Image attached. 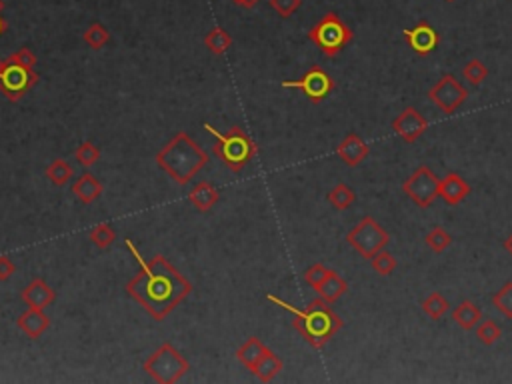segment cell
<instances>
[{"label": "cell", "mask_w": 512, "mask_h": 384, "mask_svg": "<svg viewBox=\"0 0 512 384\" xmlns=\"http://www.w3.org/2000/svg\"><path fill=\"white\" fill-rule=\"evenodd\" d=\"M126 248L141 266V271L126 283V293L156 323H162L186 296H191L192 283L162 254L144 261L131 238H126Z\"/></svg>", "instance_id": "6da1fadb"}, {"label": "cell", "mask_w": 512, "mask_h": 384, "mask_svg": "<svg viewBox=\"0 0 512 384\" xmlns=\"http://www.w3.org/2000/svg\"><path fill=\"white\" fill-rule=\"evenodd\" d=\"M266 300L281 306L286 313H291L294 316L292 326L301 333L302 338L311 344L314 350H322L332 336L344 326L341 316L334 313L331 304L322 300V298L312 300L306 308H296V306H292L291 303L282 300L274 294H266Z\"/></svg>", "instance_id": "7a4b0ae2"}, {"label": "cell", "mask_w": 512, "mask_h": 384, "mask_svg": "<svg viewBox=\"0 0 512 384\" xmlns=\"http://www.w3.org/2000/svg\"><path fill=\"white\" fill-rule=\"evenodd\" d=\"M156 164L176 184L184 186L209 164V154L189 132L181 131L156 152Z\"/></svg>", "instance_id": "3957f363"}, {"label": "cell", "mask_w": 512, "mask_h": 384, "mask_svg": "<svg viewBox=\"0 0 512 384\" xmlns=\"http://www.w3.org/2000/svg\"><path fill=\"white\" fill-rule=\"evenodd\" d=\"M204 131L214 136L212 154L219 156L226 168L232 172H241L249 162L256 156V144L241 126H232L229 132H219L212 124H204Z\"/></svg>", "instance_id": "277c9868"}, {"label": "cell", "mask_w": 512, "mask_h": 384, "mask_svg": "<svg viewBox=\"0 0 512 384\" xmlns=\"http://www.w3.org/2000/svg\"><path fill=\"white\" fill-rule=\"evenodd\" d=\"M144 373L161 384H174L191 370V363L182 356L176 346L162 343L142 364Z\"/></svg>", "instance_id": "5b68a950"}, {"label": "cell", "mask_w": 512, "mask_h": 384, "mask_svg": "<svg viewBox=\"0 0 512 384\" xmlns=\"http://www.w3.org/2000/svg\"><path fill=\"white\" fill-rule=\"evenodd\" d=\"M352 36H354L352 29L336 12L324 14L308 31V41L316 44L322 54L328 59H334L352 41Z\"/></svg>", "instance_id": "8992f818"}, {"label": "cell", "mask_w": 512, "mask_h": 384, "mask_svg": "<svg viewBox=\"0 0 512 384\" xmlns=\"http://www.w3.org/2000/svg\"><path fill=\"white\" fill-rule=\"evenodd\" d=\"M346 243L351 244L362 258L371 261L374 254L391 243V236L372 216H364L361 223L346 234Z\"/></svg>", "instance_id": "52a82bcc"}, {"label": "cell", "mask_w": 512, "mask_h": 384, "mask_svg": "<svg viewBox=\"0 0 512 384\" xmlns=\"http://www.w3.org/2000/svg\"><path fill=\"white\" fill-rule=\"evenodd\" d=\"M438 186H441V178L428 166L421 164L406 181L402 182V192L416 206L428 208L438 198Z\"/></svg>", "instance_id": "ba28073f"}, {"label": "cell", "mask_w": 512, "mask_h": 384, "mask_svg": "<svg viewBox=\"0 0 512 384\" xmlns=\"http://www.w3.org/2000/svg\"><path fill=\"white\" fill-rule=\"evenodd\" d=\"M39 82L34 69L16 66L6 61H0V92L11 102H19L32 86Z\"/></svg>", "instance_id": "9c48e42d"}, {"label": "cell", "mask_w": 512, "mask_h": 384, "mask_svg": "<svg viewBox=\"0 0 512 384\" xmlns=\"http://www.w3.org/2000/svg\"><path fill=\"white\" fill-rule=\"evenodd\" d=\"M282 89H296L301 91L312 104L322 102L332 91H334V81L328 72L321 66H312L304 72V76L298 81H284L281 82Z\"/></svg>", "instance_id": "30bf717a"}, {"label": "cell", "mask_w": 512, "mask_h": 384, "mask_svg": "<svg viewBox=\"0 0 512 384\" xmlns=\"http://www.w3.org/2000/svg\"><path fill=\"white\" fill-rule=\"evenodd\" d=\"M428 98L436 104V108L442 114H454L466 102L468 91L462 86L454 74H444L428 91Z\"/></svg>", "instance_id": "8fae6325"}, {"label": "cell", "mask_w": 512, "mask_h": 384, "mask_svg": "<svg viewBox=\"0 0 512 384\" xmlns=\"http://www.w3.org/2000/svg\"><path fill=\"white\" fill-rule=\"evenodd\" d=\"M392 131L394 134L404 141L406 144H414L421 138L424 132L428 131V121L421 111H416L414 106H406L404 111L392 121Z\"/></svg>", "instance_id": "7c38bea8"}, {"label": "cell", "mask_w": 512, "mask_h": 384, "mask_svg": "<svg viewBox=\"0 0 512 384\" xmlns=\"http://www.w3.org/2000/svg\"><path fill=\"white\" fill-rule=\"evenodd\" d=\"M402 34H404L406 44L411 46V51L418 56H428L441 44V34L426 21H421L414 29H404Z\"/></svg>", "instance_id": "4fadbf2b"}, {"label": "cell", "mask_w": 512, "mask_h": 384, "mask_svg": "<svg viewBox=\"0 0 512 384\" xmlns=\"http://www.w3.org/2000/svg\"><path fill=\"white\" fill-rule=\"evenodd\" d=\"M368 154H371V146L362 141L356 132H348L341 141V144L336 146V156H338L346 166H352V168L366 161Z\"/></svg>", "instance_id": "5bb4252c"}, {"label": "cell", "mask_w": 512, "mask_h": 384, "mask_svg": "<svg viewBox=\"0 0 512 384\" xmlns=\"http://www.w3.org/2000/svg\"><path fill=\"white\" fill-rule=\"evenodd\" d=\"M468 194H471V184L464 181L458 172H448L444 178H441L438 196L444 201V204L456 206V204H461Z\"/></svg>", "instance_id": "9a60e30c"}, {"label": "cell", "mask_w": 512, "mask_h": 384, "mask_svg": "<svg viewBox=\"0 0 512 384\" xmlns=\"http://www.w3.org/2000/svg\"><path fill=\"white\" fill-rule=\"evenodd\" d=\"M22 303L32 308H46L56 300V294L52 290L51 286L46 284L44 278H32L29 286L22 290L21 294Z\"/></svg>", "instance_id": "2e32d148"}, {"label": "cell", "mask_w": 512, "mask_h": 384, "mask_svg": "<svg viewBox=\"0 0 512 384\" xmlns=\"http://www.w3.org/2000/svg\"><path fill=\"white\" fill-rule=\"evenodd\" d=\"M16 324L29 338H41V334L46 333L49 326H51V318H49V314L44 313V308L29 306V310H24L16 318Z\"/></svg>", "instance_id": "e0dca14e"}, {"label": "cell", "mask_w": 512, "mask_h": 384, "mask_svg": "<svg viewBox=\"0 0 512 384\" xmlns=\"http://www.w3.org/2000/svg\"><path fill=\"white\" fill-rule=\"evenodd\" d=\"M219 198H221V194H219V191H216L209 181L196 182L191 188V192H189V203H191L196 211H201V213L212 211L214 204L219 203Z\"/></svg>", "instance_id": "ac0fdd59"}, {"label": "cell", "mask_w": 512, "mask_h": 384, "mask_svg": "<svg viewBox=\"0 0 512 384\" xmlns=\"http://www.w3.org/2000/svg\"><path fill=\"white\" fill-rule=\"evenodd\" d=\"M72 194L82 204H92L96 198H101L102 182L91 172H84L81 174V178H76V182L72 184Z\"/></svg>", "instance_id": "d6986e66"}, {"label": "cell", "mask_w": 512, "mask_h": 384, "mask_svg": "<svg viewBox=\"0 0 512 384\" xmlns=\"http://www.w3.org/2000/svg\"><path fill=\"white\" fill-rule=\"evenodd\" d=\"M482 310L472 300H462L452 310V323H456L462 330H474L476 324L481 323Z\"/></svg>", "instance_id": "ffe728a7"}, {"label": "cell", "mask_w": 512, "mask_h": 384, "mask_svg": "<svg viewBox=\"0 0 512 384\" xmlns=\"http://www.w3.org/2000/svg\"><path fill=\"white\" fill-rule=\"evenodd\" d=\"M346 290H348V283H346L336 271H331L328 276L324 278V283L316 288L318 296H321L322 300H326L328 304L336 303L341 296L346 294Z\"/></svg>", "instance_id": "44dd1931"}, {"label": "cell", "mask_w": 512, "mask_h": 384, "mask_svg": "<svg viewBox=\"0 0 512 384\" xmlns=\"http://www.w3.org/2000/svg\"><path fill=\"white\" fill-rule=\"evenodd\" d=\"M266 350H268V346H264V344L261 343V338L251 336V338L236 350V358H239V363L244 364L249 370H252V368L256 366V363L266 354Z\"/></svg>", "instance_id": "7402d4cb"}, {"label": "cell", "mask_w": 512, "mask_h": 384, "mask_svg": "<svg viewBox=\"0 0 512 384\" xmlns=\"http://www.w3.org/2000/svg\"><path fill=\"white\" fill-rule=\"evenodd\" d=\"M282 366H284V364H282L281 358H278V356H276V354L272 353L271 348H268V350H266V354H264L261 360L256 363V366L252 368L251 373L254 374V376H256L261 383H271L272 378L281 373Z\"/></svg>", "instance_id": "603a6c76"}, {"label": "cell", "mask_w": 512, "mask_h": 384, "mask_svg": "<svg viewBox=\"0 0 512 384\" xmlns=\"http://www.w3.org/2000/svg\"><path fill=\"white\" fill-rule=\"evenodd\" d=\"M44 174H46V178H49L54 186H64V184L71 182L74 171H72V166L64 161V158H54V161L46 166Z\"/></svg>", "instance_id": "cb8c5ba5"}, {"label": "cell", "mask_w": 512, "mask_h": 384, "mask_svg": "<svg viewBox=\"0 0 512 384\" xmlns=\"http://www.w3.org/2000/svg\"><path fill=\"white\" fill-rule=\"evenodd\" d=\"M204 46L212 54H224L232 46V36L222 26H214L206 36H204Z\"/></svg>", "instance_id": "d4e9b609"}, {"label": "cell", "mask_w": 512, "mask_h": 384, "mask_svg": "<svg viewBox=\"0 0 512 384\" xmlns=\"http://www.w3.org/2000/svg\"><path fill=\"white\" fill-rule=\"evenodd\" d=\"M328 203L336 208V211H346V208H351L354 201H356V192L352 191L348 184H336L331 192H328Z\"/></svg>", "instance_id": "484cf974"}, {"label": "cell", "mask_w": 512, "mask_h": 384, "mask_svg": "<svg viewBox=\"0 0 512 384\" xmlns=\"http://www.w3.org/2000/svg\"><path fill=\"white\" fill-rule=\"evenodd\" d=\"M421 306L428 318H432V320H441L442 316L446 314V310H448V300H446L441 293H432L422 300Z\"/></svg>", "instance_id": "4316f807"}, {"label": "cell", "mask_w": 512, "mask_h": 384, "mask_svg": "<svg viewBox=\"0 0 512 384\" xmlns=\"http://www.w3.org/2000/svg\"><path fill=\"white\" fill-rule=\"evenodd\" d=\"M462 76H464V81L471 82L472 86H478L488 79V66L478 59H472L462 66Z\"/></svg>", "instance_id": "83f0119b"}, {"label": "cell", "mask_w": 512, "mask_h": 384, "mask_svg": "<svg viewBox=\"0 0 512 384\" xmlns=\"http://www.w3.org/2000/svg\"><path fill=\"white\" fill-rule=\"evenodd\" d=\"M84 42L91 46V49H94V51H101L102 46L106 44V42L111 41V32H109V29L106 26H102L101 22H92L91 26L84 31Z\"/></svg>", "instance_id": "f1b7e54d"}, {"label": "cell", "mask_w": 512, "mask_h": 384, "mask_svg": "<svg viewBox=\"0 0 512 384\" xmlns=\"http://www.w3.org/2000/svg\"><path fill=\"white\" fill-rule=\"evenodd\" d=\"M502 338V328L494 320H484L476 324V340L484 346H492Z\"/></svg>", "instance_id": "f546056e"}, {"label": "cell", "mask_w": 512, "mask_h": 384, "mask_svg": "<svg viewBox=\"0 0 512 384\" xmlns=\"http://www.w3.org/2000/svg\"><path fill=\"white\" fill-rule=\"evenodd\" d=\"M424 243H426V246L431 248L432 253L442 254L452 244V236L442 226H434L431 233L426 234Z\"/></svg>", "instance_id": "4dcf8cb0"}, {"label": "cell", "mask_w": 512, "mask_h": 384, "mask_svg": "<svg viewBox=\"0 0 512 384\" xmlns=\"http://www.w3.org/2000/svg\"><path fill=\"white\" fill-rule=\"evenodd\" d=\"M492 304L496 306V310L504 316L512 320V281L511 283L502 284L501 290H496V294L492 296Z\"/></svg>", "instance_id": "1f68e13d"}, {"label": "cell", "mask_w": 512, "mask_h": 384, "mask_svg": "<svg viewBox=\"0 0 512 384\" xmlns=\"http://www.w3.org/2000/svg\"><path fill=\"white\" fill-rule=\"evenodd\" d=\"M371 266L376 274L388 276V274L394 273V268H396V258H394V254H391L388 251L382 248V251H378V253L371 258Z\"/></svg>", "instance_id": "d6a6232c"}, {"label": "cell", "mask_w": 512, "mask_h": 384, "mask_svg": "<svg viewBox=\"0 0 512 384\" xmlns=\"http://www.w3.org/2000/svg\"><path fill=\"white\" fill-rule=\"evenodd\" d=\"M89 238L91 243H94L99 248H109L114 241H116V233L112 228L111 224H96L89 233Z\"/></svg>", "instance_id": "836d02e7"}, {"label": "cell", "mask_w": 512, "mask_h": 384, "mask_svg": "<svg viewBox=\"0 0 512 384\" xmlns=\"http://www.w3.org/2000/svg\"><path fill=\"white\" fill-rule=\"evenodd\" d=\"M74 158H76V162L81 164L82 168H91L92 164H96L99 158H101V151L92 142H82L81 146L74 151Z\"/></svg>", "instance_id": "e575fe53"}, {"label": "cell", "mask_w": 512, "mask_h": 384, "mask_svg": "<svg viewBox=\"0 0 512 384\" xmlns=\"http://www.w3.org/2000/svg\"><path fill=\"white\" fill-rule=\"evenodd\" d=\"M6 62L16 64V66H24V69H34L36 66V54L29 46H22L16 52H12L11 56L6 59Z\"/></svg>", "instance_id": "d590c367"}, {"label": "cell", "mask_w": 512, "mask_h": 384, "mask_svg": "<svg viewBox=\"0 0 512 384\" xmlns=\"http://www.w3.org/2000/svg\"><path fill=\"white\" fill-rule=\"evenodd\" d=\"M268 4L281 19H291L292 14L301 9L302 0H268Z\"/></svg>", "instance_id": "8d00e7d4"}, {"label": "cell", "mask_w": 512, "mask_h": 384, "mask_svg": "<svg viewBox=\"0 0 512 384\" xmlns=\"http://www.w3.org/2000/svg\"><path fill=\"white\" fill-rule=\"evenodd\" d=\"M328 273H331V268H326L324 264L316 263V264H312L311 268L304 273V281H306V284H308V286H312V288L316 290V288H318V286L324 283V278L328 276Z\"/></svg>", "instance_id": "74e56055"}, {"label": "cell", "mask_w": 512, "mask_h": 384, "mask_svg": "<svg viewBox=\"0 0 512 384\" xmlns=\"http://www.w3.org/2000/svg\"><path fill=\"white\" fill-rule=\"evenodd\" d=\"M14 273H16V264L12 263L9 256H0V283L9 281Z\"/></svg>", "instance_id": "f35d334b"}, {"label": "cell", "mask_w": 512, "mask_h": 384, "mask_svg": "<svg viewBox=\"0 0 512 384\" xmlns=\"http://www.w3.org/2000/svg\"><path fill=\"white\" fill-rule=\"evenodd\" d=\"M236 6H242V9H254L261 0H232Z\"/></svg>", "instance_id": "ab89813d"}, {"label": "cell", "mask_w": 512, "mask_h": 384, "mask_svg": "<svg viewBox=\"0 0 512 384\" xmlns=\"http://www.w3.org/2000/svg\"><path fill=\"white\" fill-rule=\"evenodd\" d=\"M504 251H506V253L512 256V234L508 236V238H506V241H504Z\"/></svg>", "instance_id": "60d3db41"}, {"label": "cell", "mask_w": 512, "mask_h": 384, "mask_svg": "<svg viewBox=\"0 0 512 384\" xmlns=\"http://www.w3.org/2000/svg\"><path fill=\"white\" fill-rule=\"evenodd\" d=\"M4 32H6V21H4V19L0 16V36H2Z\"/></svg>", "instance_id": "b9f144b4"}, {"label": "cell", "mask_w": 512, "mask_h": 384, "mask_svg": "<svg viewBox=\"0 0 512 384\" xmlns=\"http://www.w3.org/2000/svg\"><path fill=\"white\" fill-rule=\"evenodd\" d=\"M2 11H4V2L0 0V12H2Z\"/></svg>", "instance_id": "7bdbcfd3"}, {"label": "cell", "mask_w": 512, "mask_h": 384, "mask_svg": "<svg viewBox=\"0 0 512 384\" xmlns=\"http://www.w3.org/2000/svg\"><path fill=\"white\" fill-rule=\"evenodd\" d=\"M446 2H454V0H446Z\"/></svg>", "instance_id": "ee69618b"}]
</instances>
